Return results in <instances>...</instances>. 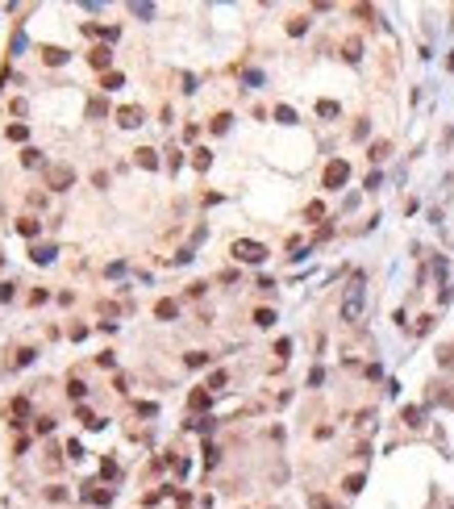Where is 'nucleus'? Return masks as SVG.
Returning <instances> with one entry per match:
<instances>
[{"label":"nucleus","instance_id":"nucleus-1","mask_svg":"<svg viewBox=\"0 0 454 509\" xmlns=\"http://www.w3.org/2000/svg\"><path fill=\"white\" fill-rule=\"evenodd\" d=\"M359 313H363V276H354L350 292L342 301V317H346V322H359Z\"/></svg>","mask_w":454,"mask_h":509},{"label":"nucleus","instance_id":"nucleus-2","mask_svg":"<svg viewBox=\"0 0 454 509\" xmlns=\"http://www.w3.org/2000/svg\"><path fill=\"white\" fill-rule=\"evenodd\" d=\"M234 254L246 263H263L267 259V246H258V242H234Z\"/></svg>","mask_w":454,"mask_h":509},{"label":"nucleus","instance_id":"nucleus-3","mask_svg":"<svg viewBox=\"0 0 454 509\" xmlns=\"http://www.w3.org/2000/svg\"><path fill=\"white\" fill-rule=\"evenodd\" d=\"M346 175H350V167H346V163H329V171H325V188H338Z\"/></svg>","mask_w":454,"mask_h":509},{"label":"nucleus","instance_id":"nucleus-4","mask_svg":"<svg viewBox=\"0 0 454 509\" xmlns=\"http://www.w3.org/2000/svg\"><path fill=\"white\" fill-rule=\"evenodd\" d=\"M71 180H75L71 167H54V171H50V188H71Z\"/></svg>","mask_w":454,"mask_h":509},{"label":"nucleus","instance_id":"nucleus-5","mask_svg":"<svg viewBox=\"0 0 454 509\" xmlns=\"http://www.w3.org/2000/svg\"><path fill=\"white\" fill-rule=\"evenodd\" d=\"M117 117H121V125H142V109H134V105H125Z\"/></svg>","mask_w":454,"mask_h":509},{"label":"nucleus","instance_id":"nucleus-6","mask_svg":"<svg viewBox=\"0 0 454 509\" xmlns=\"http://www.w3.org/2000/svg\"><path fill=\"white\" fill-rule=\"evenodd\" d=\"M42 58L50 63V67H58V63L67 58V50H58V46H42Z\"/></svg>","mask_w":454,"mask_h":509},{"label":"nucleus","instance_id":"nucleus-7","mask_svg":"<svg viewBox=\"0 0 454 509\" xmlns=\"http://www.w3.org/2000/svg\"><path fill=\"white\" fill-rule=\"evenodd\" d=\"M88 58H92V67H109V58H113V54H109L105 46H96V50H92Z\"/></svg>","mask_w":454,"mask_h":509},{"label":"nucleus","instance_id":"nucleus-8","mask_svg":"<svg viewBox=\"0 0 454 509\" xmlns=\"http://www.w3.org/2000/svg\"><path fill=\"white\" fill-rule=\"evenodd\" d=\"M158 317H163V322H167V317H175V301H158V309H154Z\"/></svg>","mask_w":454,"mask_h":509},{"label":"nucleus","instance_id":"nucleus-9","mask_svg":"<svg viewBox=\"0 0 454 509\" xmlns=\"http://www.w3.org/2000/svg\"><path fill=\"white\" fill-rule=\"evenodd\" d=\"M50 254H54L50 246H34V263H50Z\"/></svg>","mask_w":454,"mask_h":509},{"label":"nucleus","instance_id":"nucleus-10","mask_svg":"<svg viewBox=\"0 0 454 509\" xmlns=\"http://www.w3.org/2000/svg\"><path fill=\"white\" fill-rule=\"evenodd\" d=\"M21 163H25V167H34V163H42V154H38V150H34V146H29V150H25V154H21Z\"/></svg>","mask_w":454,"mask_h":509},{"label":"nucleus","instance_id":"nucleus-11","mask_svg":"<svg viewBox=\"0 0 454 509\" xmlns=\"http://www.w3.org/2000/svg\"><path fill=\"white\" fill-rule=\"evenodd\" d=\"M17 230H21L25 238H34V234H38V221H29V217H25V221H21V226H17Z\"/></svg>","mask_w":454,"mask_h":509},{"label":"nucleus","instance_id":"nucleus-12","mask_svg":"<svg viewBox=\"0 0 454 509\" xmlns=\"http://www.w3.org/2000/svg\"><path fill=\"white\" fill-rule=\"evenodd\" d=\"M13 142H25V125H9V130H5Z\"/></svg>","mask_w":454,"mask_h":509},{"label":"nucleus","instance_id":"nucleus-13","mask_svg":"<svg viewBox=\"0 0 454 509\" xmlns=\"http://www.w3.org/2000/svg\"><path fill=\"white\" fill-rule=\"evenodd\" d=\"M138 163L142 167H154V150H138Z\"/></svg>","mask_w":454,"mask_h":509},{"label":"nucleus","instance_id":"nucleus-14","mask_svg":"<svg viewBox=\"0 0 454 509\" xmlns=\"http://www.w3.org/2000/svg\"><path fill=\"white\" fill-rule=\"evenodd\" d=\"M34 426H38V434H50V430H54V422H50V418H38Z\"/></svg>","mask_w":454,"mask_h":509}]
</instances>
